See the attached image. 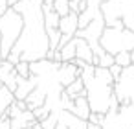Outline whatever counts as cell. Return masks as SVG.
I'll return each mask as SVG.
<instances>
[{
  "label": "cell",
  "mask_w": 134,
  "mask_h": 129,
  "mask_svg": "<svg viewBox=\"0 0 134 129\" xmlns=\"http://www.w3.org/2000/svg\"><path fill=\"white\" fill-rule=\"evenodd\" d=\"M114 92L118 96V101L123 98L134 100V63L121 70L119 79L114 83Z\"/></svg>",
  "instance_id": "5"
},
{
  "label": "cell",
  "mask_w": 134,
  "mask_h": 129,
  "mask_svg": "<svg viewBox=\"0 0 134 129\" xmlns=\"http://www.w3.org/2000/svg\"><path fill=\"white\" fill-rule=\"evenodd\" d=\"M4 57H2V37H0V61H2Z\"/></svg>",
  "instance_id": "32"
},
{
  "label": "cell",
  "mask_w": 134,
  "mask_h": 129,
  "mask_svg": "<svg viewBox=\"0 0 134 129\" xmlns=\"http://www.w3.org/2000/svg\"><path fill=\"white\" fill-rule=\"evenodd\" d=\"M13 8L24 19L22 33L13 50L20 55V61L33 63L39 59H46V54L50 52V39L44 26L42 4L35 0H20Z\"/></svg>",
  "instance_id": "1"
},
{
  "label": "cell",
  "mask_w": 134,
  "mask_h": 129,
  "mask_svg": "<svg viewBox=\"0 0 134 129\" xmlns=\"http://www.w3.org/2000/svg\"><path fill=\"white\" fill-rule=\"evenodd\" d=\"M52 112H53V109H52V105H50V103H44L42 107H37V109L33 111V114H35L37 122H42V120H44V118H48Z\"/></svg>",
  "instance_id": "20"
},
{
  "label": "cell",
  "mask_w": 134,
  "mask_h": 129,
  "mask_svg": "<svg viewBox=\"0 0 134 129\" xmlns=\"http://www.w3.org/2000/svg\"><path fill=\"white\" fill-rule=\"evenodd\" d=\"M114 63H116V61H114V55H112V54H108V52H105V50H103L99 55H96V57H94V65H96V66L110 68Z\"/></svg>",
  "instance_id": "18"
},
{
  "label": "cell",
  "mask_w": 134,
  "mask_h": 129,
  "mask_svg": "<svg viewBox=\"0 0 134 129\" xmlns=\"http://www.w3.org/2000/svg\"><path fill=\"white\" fill-rule=\"evenodd\" d=\"M37 83H39L37 76H30V78H20L19 76V79H17V90L13 92L15 100H26L31 94V90L37 87Z\"/></svg>",
  "instance_id": "9"
},
{
  "label": "cell",
  "mask_w": 134,
  "mask_h": 129,
  "mask_svg": "<svg viewBox=\"0 0 134 129\" xmlns=\"http://www.w3.org/2000/svg\"><path fill=\"white\" fill-rule=\"evenodd\" d=\"M37 122L33 111H22L17 118H11V129H26V127H31L33 123Z\"/></svg>",
  "instance_id": "13"
},
{
  "label": "cell",
  "mask_w": 134,
  "mask_h": 129,
  "mask_svg": "<svg viewBox=\"0 0 134 129\" xmlns=\"http://www.w3.org/2000/svg\"><path fill=\"white\" fill-rule=\"evenodd\" d=\"M9 9V4H8V0H0V17H2L6 11Z\"/></svg>",
  "instance_id": "27"
},
{
  "label": "cell",
  "mask_w": 134,
  "mask_h": 129,
  "mask_svg": "<svg viewBox=\"0 0 134 129\" xmlns=\"http://www.w3.org/2000/svg\"><path fill=\"white\" fill-rule=\"evenodd\" d=\"M48 100V92L42 89V87H35L31 90V94L26 98V103H28V109L30 111H35L37 107H42Z\"/></svg>",
  "instance_id": "12"
},
{
  "label": "cell",
  "mask_w": 134,
  "mask_h": 129,
  "mask_svg": "<svg viewBox=\"0 0 134 129\" xmlns=\"http://www.w3.org/2000/svg\"><path fill=\"white\" fill-rule=\"evenodd\" d=\"M75 48H77V41H75V37H72L59 52H61V59H63V63H70V61H74L75 59Z\"/></svg>",
  "instance_id": "17"
},
{
  "label": "cell",
  "mask_w": 134,
  "mask_h": 129,
  "mask_svg": "<svg viewBox=\"0 0 134 129\" xmlns=\"http://www.w3.org/2000/svg\"><path fill=\"white\" fill-rule=\"evenodd\" d=\"M53 9L61 15V17H64V15H68L72 9H70V0H53Z\"/></svg>",
  "instance_id": "19"
},
{
  "label": "cell",
  "mask_w": 134,
  "mask_h": 129,
  "mask_svg": "<svg viewBox=\"0 0 134 129\" xmlns=\"http://www.w3.org/2000/svg\"><path fill=\"white\" fill-rule=\"evenodd\" d=\"M20 2V0H8V4H9V8H13L15 4H19Z\"/></svg>",
  "instance_id": "31"
},
{
  "label": "cell",
  "mask_w": 134,
  "mask_h": 129,
  "mask_svg": "<svg viewBox=\"0 0 134 129\" xmlns=\"http://www.w3.org/2000/svg\"><path fill=\"white\" fill-rule=\"evenodd\" d=\"M114 61H116V65H119L121 68H125V66L132 65L130 52H119V54H116V55H114Z\"/></svg>",
  "instance_id": "21"
},
{
  "label": "cell",
  "mask_w": 134,
  "mask_h": 129,
  "mask_svg": "<svg viewBox=\"0 0 134 129\" xmlns=\"http://www.w3.org/2000/svg\"><path fill=\"white\" fill-rule=\"evenodd\" d=\"M17 79H19V74L15 70V65L9 63L8 59H2L0 61V81H2L11 92L17 90Z\"/></svg>",
  "instance_id": "6"
},
{
  "label": "cell",
  "mask_w": 134,
  "mask_h": 129,
  "mask_svg": "<svg viewBox=\"0 0 134 129\" xmlns=\"http://www.w3.org/2000/svg\"><path fill=\"white\" fill-rule=\"evenodd\" d=\"M99 44L105 52L116 55L119 52H130L134 50V32L127 30V28H112V26H105Z\"/></svg>",
  "instance_id": "4"
},
{
  "label": "cell",
  "mask_w": 134,
  "mask_h": 129,
  "mask_svg": "<svg viewBox=\"0 0 134 129\" xmlns=\"http://www.w3.org/2000/svg\"><path fill=\"white\" fill-rule=\"evenodd\" d=\"M15 70L20 78H30L31 76V68H30V63L28 61H19L15 65Z\"/></svg>",
  "instance_id": "23"
},
{
  "label": "cell",
  "mask_w": 134,
  "mask_h": 129,
  "mask_svg": "<svg viewBox=\"0 0 134 129\" xmlns=\"http://www.w3.org/2000/svg\"><path fill=\"white\" fill-rule=\"evenodd\" d=\"M22 28H24V19L15 8H9L0 17V37H2V57L4 59L17 44L22 33Z\"/></svg>",
  "instance_id": "3"
},
{
  "label": "cell",
  "mask_w": 134,
  "mask_h": 129,
  "mask_svg": "<svg viewBox=\"0 0 134 129\" xmlns=\"http://www.w3.org/2000/svg\"><path fill=\"white\" fill-rule=\"evenodd\" d=\"M79 2H81V0H70V9L77 13V6H79Z\"/></svg>",
  "instance_id": "28"
},
{
  "label": "cell",
  "mask_w": 134,
  "mask_h": 129,
  "mask_svg": "<svg viewBox=\"0 0 134 129\" xmlns=\"http://www.w3.org/2000/svg\"><path fill=\"white\" fill-rule=\"evenodd\" d=\"M72 112H74L75 116H79L81 120H88V116H90V112H92L90 103H88V98H86V96H77V98H74V109H72Z\"/></svg>",
  "instance_id": "14"
},
{
  "label": "cell",
  "mask_w": 134,
  "mask_h": 129,
  "mask_svg": "<svg viewBox=\"0 0 134 129\" xmlns=\"http://www.w3.org/2000/svg\"><path fill=\"white\" fill-rule=\"evenodd\" d=\"M75 41H77L75 57H77V59H83V61L88 63V65H94V57H96V54H94L90 43H88L86 39H83V37H75Z\"/></svg>",
  "instance_id": "10"
},
{
  "label": "cell",
  "mask_w": 134,
  "mask_h": 129,
  "mask_svg": "<svg viewBox=\"0 0 134 129\" xmlns=\"http://www.w3.org/2000/svg\"><path fill=\"white\" fill-rule=\"evenodd\" d=\"M88 122L90 123H96V125H103V122H105V114L103 112H90V116H88Z\"/></svg>",
  "instance_id": "24"
},
{
  "label": "cell",
  "mask_w": 134,
  "mask_h": 129,
  "mask_svg": "<svg viewBox=\"0 0 134 129\" xmlns=\"http://www.w3.org/2000/svg\"><path fill=\"white\" fill-rule=\"evenodd\" d=\"M81 70H83V68L75 66L72 61H70V63H61V68L57 70V79H59V83H61L63 87H68L74 79L81 78Z\"/></svg>",
  "instance_id": "7"
},
{
  "label": "cell",
  "mask_w": 134,
  "mask_h": 129,
  "mask_svg": "<svg viewBox=\"0 0 134 129\" xmlns=\"http://www.w3.org/2000/svg\"><path fill=\"white\" fill-rule=\"evenodd\" d=\"M105 26L134 32V0H105L101 4Z\"/></svg>",
  "instance_id": "2"
},
{
  "label": "cell",
  "mask_w": 134,
  "mask_h": 129,
  "mask_svg": "<svg viewBox=\"0 0 134 129\" xmlns=\"http://www.w3.org/2000/svg\"><path fill=\"white\" fill-rule=\"evenodd\" d=\"M31 129H44V127L41 125V122H35V123L31 125Z\"/></svg>",
  "instance_id": "30"
},
{
  "label": "cell",
  "mask_w": 134,
  "mask_h": 129,
  "mask_svg": "<svg viewBox=\"0 0 134 129\" xmlns=\"http://www.w3.org/2000/svg\"><path fill=\"white\" fill-rule=\"evenodd\" d=\"M26 129H31V127H26Z\"/></svg>",
  "instance_id": "35"
},
{
  "label": "cell",
  "mask_w": 134,
  "mask_h": 129,
  "mask_svg": "<svg viewBox=\"0 0 134 129\" xmlns=\"http://www.w3.org/2000/svg\"><path fill=\"white\" fill-rule=\"evenodd\" d=\"M108 70H110V74H112V78H114V79L118 81V79H119V76H121V70H123V68H121L119 65H116V63H114V65H112V66H110Z\"/></svg>",
  "instance_id": "26"
},
{
  "label": "cell",
  "mask_w": 134,
  "mask_h": 129,
  "mask_svg": "<svg viewBox=\"0 0 134 129\" xmlns=\"http://www.w3.org/2000/svg\"><path fill=\"white\" fill-rule=\"evenodd\" d=\"M64 90L68 92V96L74 100V98H77V96H86V87H85V81H83V78H77V79H74L68 87H64Z\"/></svg>",
  "instance_id": "16"
},
{
  "label": "cell",
  "mask_w": 134,
  "mask_h": 129,
  "mask_svg": "<svg viewBox=\"0 0 134 129\" xmlns=\"http://www.w3.org/2000/svg\"><path fill=\"white\" fill-rule=\"evenodd\" d=\"M35 2H41V4H42V2H44V0H35Z\"/></svg>",
  "instance_id": "34"
},
{
  "label": "cell",
  "mask_w": 134,
  "mask_h": 129,
  "mask_svg": "<svg viewBox=\"0 0 134 129\" xmlns=\"http://www.w3.org/2000/svg\"><path fill=\"white\" fill-rule=\"evenodd\" d=\"M130 59H132V63H134V50H130Z\"/></svg>",
  "instance_id": "33"
},
{
  "label": "cell",
  "mask_w": 134,
  "mask_h": 129,
  "mask_svg": "<svg viewBox=\"0 0 134 129\" xmlns=\"http://www.w3.org/2000/svg\"><path fill=\"white\" fill-rule=\"evenodd\" d=\"M0 129H11V118H9L8 111L0 116Z\"/></svg>",
  "instance_id": "25"
},
{
  "label": "cell",
  "mask_w": 134,
  "mask_h": 129,
  "mask_svg": "<svg viewBox=\"0 0 134 129\" xmlns=\"http://www.w3.org/2000/svg\"><path fill=\"white\" fill-rule=\"evenodd\" d=\"M55 129H68V125H66L64 122H61V120H59V122H57V125H55Z\"/></svg>",
  "instance_id": "29"
},
{
  "label": "cell",
  "mask_w": 134,
  "mask_h": 129,
  "mask_svg": "<svg viewBox=\"0 0 134 129\" xmlns=\"http://www.w3.org/2000/svg\"><path fill=\"white\" fill-rule=\"evenodd\" d=\"M59 120L64 122L68 125V129H86L88 127V120H81L79 116H75L74 112L64 111V109L59 111Z\"/></svg>",
  "instance_id": "11"
},
{
  "label": "cell",
  "mask_w": 134,
  "mask_h": 129,
  "mask_svg": "<svg viewBox=\"0 0 134 129\" xmlns=\"http://www.w3.org/2000/svg\"><path fill=\"white\" fill-rule=\"evenodd\" d=\"M59 30H61L63 35L75 37V33H77V30H79V13L70 11L68 15L61 17V20H59Z\"/></svg>",
  "instance_id": "8"
},
{
  "label": "cell",
  "mask_w": 134,
  "mask_h": 129,
  "mask_svg": "<svg viewBox=\"0 0 134 129\" xmlns=\"http://www.w3.org/2000/svg\"><path fill=\"white\" fill-rule=\"evenodd\" d=\"M57 122H59V111H53L48 118H44V120L41 122V125H42L44 129H55Z\"/></svg>",
  "instance_id": "22"
},
{
  "label": "cell",
  "mask_w": 134,
  "mask_h": 129,
  "mask_svg": "<svg viewBox=\"0 0 134 129\" xmlns=\"http://www.w3.org/2000/svg\"><path fill=\"white\" fill-rule=\"evenodd\" d=\"M15 101V94L0 81V116H2L8 109H9V105Z\"/></svg>",
  "instance_id": "15"
}]
</instances>
